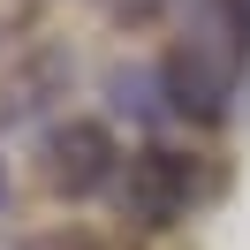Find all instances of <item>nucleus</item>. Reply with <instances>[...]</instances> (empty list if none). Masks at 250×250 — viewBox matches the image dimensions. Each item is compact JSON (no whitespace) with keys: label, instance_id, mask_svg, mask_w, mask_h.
<instances>
[{"label":"nucleus","instance_id":"obj_1","mask_svg":"<svg viewBox=\"0 0 250 250\" xmlns=\"http://www.w3.org/2000/svg\"><path fill=\"white\" fill-rule=\"evenodd\" d=\"M243 38L250 23L235 16V8H197V16L174 31L167 61H159V83H167V106L182 114V122H220L235 99V68H243Z\"/></svg>","mask_w":250,"mask_h":250},{"label":"nucleus","instance_id":"obj_2","mask_svg":"<svg viewBox=\"0 0 250 250\" xmlns=\"http://www.w3.org/2000/svg\"><path fill=\"white\" fill-rule=\"evenodd\" d=\"M122 167V144L106 122H53L38 137V174H46L53 197H99Z\"/></svg>","mask_w":250,"mask_h":250},{"label":"nucleus","instance_id":"obj_3","mask_svg":"<svg viewBox=\"0 0 250 250\" xmlns=\"http://www.w3.org/2000/svg\"><path fill=\"white\" fill-rule=\"evenodd\" d=\"M197 197H212V167H205L197 152H174V144H152V152L129 159V220H144V228H167V220H182Z\"/></svg>","mask_w":250,"mask_h":250},{"label":"nucleus","instance_id":"obj_4","mask_svg":"<svg viewBox=\"0 0 250 250\" xmlns=\"http://www.w3.org/2000/svg\"><path fill=\"white\" fill-rule=\"evenodd\" d=\"M106 91L122 99L137 122H159V106H167V83H159V68H114V76H106Z\"/></svg>","mask_w":250,"mask_h":250},{"label":"nucleus","instance_id":"obj_5","mask_svg":"<svg viewBox=\"0 0 250 250\" xmlns=\"http://www.w3.org/2000/svg\"><path fill=\"white\" fill-rule=\"evenodd\" d=\"M0 205H8V167H0Z\"/></svg>","mask_w":250,"mask_h":250}]
</instances>
